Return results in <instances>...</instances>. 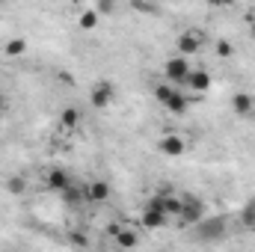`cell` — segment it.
<instances>
[{"mask_svg":"<svg viewBox=\"0 0 255 252\" xmlns=\"http://www.w3.org/2000/svg\"><path fill=\"white\" fill-rule=\"evenodd\" d=\"M226 238V217H205L199 226H193V241L199 244H214Z\"/></svg>","mask_w":255,"mask_h":252,"instance_id":"6da1fadb","label":"cell"},{"mask_svg":"<svg viewBox=\"0 0 255 252\" xmlns=\"http://www.w3.org/2000/svg\"><path fill=\"white\" fill-rule=\"evenodd\" d=\"M166 211H163V202H160V196H151L145 205H142V226L145 229H163L166 226Z\"/></svg>","mask_w":255,"mask_h":252,"instance_id":"7a4b0ae2","label":"cell"},{"mask_svg":"<svg viewBox=\"0 0 255 252\" xmlns=\"http://www.w3.org/2000/svg\"><path fill=\"white\" fill-rule=\"evenodd\" d=\"M175 48L181 51V57L187 60L193 54H199L202 48H205V33L202 30H187V33H181L178 36V42H175Z\"/></svg>","mask_w":255,"mask_h":252,"instance_id":"3957f363","label":"cell"},{"mask_svg":"<svg viewBox=\"0 0 255 252\" xmlns=\"http://www.w3.org/2000/svg\"><path fill=\"white\" fill-rule=\"evenodd\" d=\"M190 63L184 60V57H172V60H166L163 65V74H166V80L172 83V86H178V83H187V77H190Z\"/></svg>","mask_w":255,"mask_h":252,"instance_id":"277c9868","label":"cell"},{"mask_svg":"<svg viewBox=\"0 0 255 252\" xmlns=\"http://www.w3.org/2000/svg\"><path fill=\"white\" fill-rule=\"evenodd\" d=\"M113 98H116V86H113L110 80H98V83L92 86V92H89V101H92L95 110H104Z\"/></svg>","mask_w":255,"mask_h":252,"instance_id":"5b68a950","label":"cell"},{"mask_svg":"<svg viewBox=\"0 0 255 252\" xmlns=\"http://www.w3.org/2000/svg\"><path fill=\"white\" fill-rule=\"evenodd\" d=\"M184 226H199L202 220H205V205L199 202V199H193V196H187L184 199V208H181V217H178Z\"/></svg>","mask_w":255,"mask_h":252,"instance_id":"8992f818","label":"cell"},{"mask_svg":"<svg viewBox=\"0 0 255 252\" xmlns=\"http://www.w3.org/2000/svg\"><path fill=\"white\" fill-rule=\"evenodd\" d=\"M232 110H235L241 119H250L255 113V98L250 92H235V95H232Z\"/></svg>","mask_w":255,"mask_h":252,"instance_id":"52a82bcc","label":"cell"},{"mask_svg":"<svg viewBox=\"0 0 255 252\" xmlns=\"http://www.w3.org/2000/svg\"><path fill=\"white\" fill-rule=\"evenodd\" d=\"M157 145H160V151H163L166 157H181V154H184V148H187V142H184L178 133H166Z\"/></svg>","mask_w":255,"mask_h":252,"instance_id":"ba28073f","label":"cell"},{"mask_svg":"<svg viewBox=\"0 0 255 252\" xmlns=\"http://www.w3.org/2000/svg\"><path fill=\"white\" fill-rule=\"evenodd\" d=\"M187 86H190L196 95H205V92L211 89V74H208L205 68H193L190 77H187Z\"/></svg>","mask_w":255,"mask_h":252,"instance_id":"9c48e42d","label":"cell"},{"mask_svg":"<svg viewBox=\"0 0 255 252\" xmlns=\"http://www.w3.org/2000/svg\"><path fill=\"white\" fill-rule=\"evenodd\" d=\"M110 235H116V244L122 247V250H133L136 244H139V235L133 232V229H110Z\"/></svg>","mask_w":255,"mask_h":252,"instance_id":"30bf717a","label":"cell"},{"mask_svg":"<svg viewBox=\"0 0 255 252\" xmlns=\"http://www.w3.org/2000/svg\"><path fill=\"white\" fill-rule=\"evenodd\" d=\"M86 199H92V202H107V199H110V184H107V181H92V184H86Z\"/></svg>","mask_w":255,"mask_h":252,"instance_id":"8fae6325","label":"cell"},{"mask_svg":"<svg viewBox=\"0 0 255 252\" xmlns=\"http://www.w3.org/2000/svg\"><path fill=\"white\" fill-rule=\"evenodd\" d=\"M68 175H65L63 169H51L48 172V190H54V193H65L68 190Z\"/></svg>","mask_w":255,"mask_h":252,"instance_id":"7c38bea8","label":"cell"},{"mask_svg":"<svg viewBox=\"0 0 255 252\" xmlns=\"http://www.w3.org/2000/svg\"><path fill=\"white\" fill-rule=\"evenodd\" d=\"M163 107H166L169 113H175V116H181V113H187V107H190V98H187V95H181V92L175 89V95H172V98H169V101H166Z\"/></svg>","mask_w":255,"mask_h":252,"instance_id":"4fadbf2b","label":"cell"},{"mask_svg":"<svg viewBox=\"0 0 255 252\" xmlns=\"http://www.w3.org/2000/svg\"><path fill=\"white\" fill-rule=\"evenodd\" d=\"M160 202H163V211H166V217H181V208H184V199H178V196L172 193V196H163Z\"/></svg>","mask_w":255,"mask_h":252,"instance_id":"5bb4252c","label":"cell"},{"mask_svg":"<svg viewBox=\"0 0 255 252\" xmlns=\"http://www.w3.org/2000/svg\"><path fill=\"white\" fill-rule=\"evenodd\" d=\"M24 51H27V42H24V39H9V42L3 45V54H6V57H21Z\"/></svg>","mask_w":255,"mask_h":252,"instance_id":"9a60e30c","label":"cell"},{"mask_svg":"<svg viewBox=\"0 0 255 252\" xmlns=\"http://www.w3.org/2000/svg\"><path fill=\"white\" fill-rule=\"evenodd\" d=\"M6 190H9L12 196H24V193H27V178H21V175L6 178Z\"/></svg>","mask_w":255,"mask_h":252,"instance_id":"2e32d148","label":"cell"},{"mask_svg":"<svg viewBox=\"0 0 255 252\" xmlns=\"http://www.w3.org/2000/svg\"><path fill=\"white\" fill-rule=\"evenodd\" d=\"M60 122H63L65 127L80 125V110H77V107H65L63 113H60Z\"/></svg>","mask_w":255,"mask_h":252,"instance_id":"e0dca14e","label":"cell"},{"mask_svg":"<svg viewBox=\"0 0 255 252\" xmlns=\"http://www.w3.org/2000/svg\"><path fill=\"white\" fill-rule=\"evenodd\" d=\"M63 199L68 202V205H77V202L86 199V187H74V184H68V190L63 193Z\"/></svg>","mask_w":255,"mask_h":252,"instance_id":"ac0fdd59","label":"cell"},{"mask_svg":"<svg viewBox=\"0 0 255 252\" xmlns=\"http://www.w3.org/2000/svg\"><path fill=\"white\" fill-rule=\"evenodd\" d=\"M95 24H98V12H95V9H83V12H80V27H83V30H92Z\"/></svg>","mask_w":255,"mask_h":252,"instance_id":"d6986e66","label":"cell"},{"mask_svg":"<svg viewBox=\"0 0 255 252\" xmlns=\"http://www.w3.org/2000/svg\"><path fill=\"white\" fill-rule=\"evenodd\" d=\"M172 95H175V86H172V83H160V86L154 89V98H157L160 104H166Z\"/></svg>","mask_w":255,"mask_h":252,"instance_id":"ffe728a7","label":"cell"},{"mask_svg":"<svg viewBox=\"0 0 255 252\" xmlns=\"http://www.w3.org/2000/svg\"><path fill=\"white\" fill-rule=\"evenodd\" d=\"M214 51H217V57H223V60H226V57H232V54H235V45H232L229 39H220Z\"/></svg>","mask_w":255,"mask_h":252,"instance_id":"44dd1931","label":"cell"},{"mask_svg":"<svg viewBox=\"0 0 255 252\" xmlns=\"http://www.w3.org/2000/svg\"><path fill=\"white\" fill-rule=\"evenodd\" d=\"M113 9H116V6H113L110 0H98V3H95V12H98V15H110Z\"/></svg>","mask_w":255,"mask_h":252,"instance_id":"7402d4cb","label":"cell"},{"mask_svg":"<svg viewBox=\"0 0 255 252\" xmlns=\"http://www.w3.org/2000/svg\"><path fill=\"white\" fill-rule=\"evenodd\" d=\"M130 6H133L136 12H145V15H154V12H160V9H157V6H151V3H136V0H133Z\"/></svg>","mask_w":255,"mask_h":252,"instance_id":"603a6c76","label":"cell"},{"mask_svg":"<svg viewBox=\"0 0 255 252\" xmlns=\"http://www.w3.org/2000/svg\"><path fill=\"white\" fill-rule=\"evenodd\" d=\"M71 244H77V247H86V238H83V235H77V232H74V235H71Z\"/></svg>","mask_w":255,"mask_h":252,"instance_id":"cb8c5ba5","label":"cell"},{"mask_svg":"<svg viewBox=\"0 0 255 252\" xmlns=\"http://www.w3.org/2000/svg\"><path fill=\"white\" fill-rule=\"evenodd\" d=\"M250 33H253V39H255V21H253V24H250Z\"/></svg>","mask_w":255,"mask_h":252,"instance_id":"d4e9b609","label":"cell"},{"mask_svg":"<svg viewBox=\"0 0 255 252\" xmlns=\"http://www.w3.org/2000/svg\"><path fill=\"white\" fill-rule=\"evenodd\" d=\"M3 107H6V101H3V95H0V110H3Z\"/></svg>","mask_w":255,"mask_h":252,"instance_id":"484cf974","label":"cell"}]
</instances>
